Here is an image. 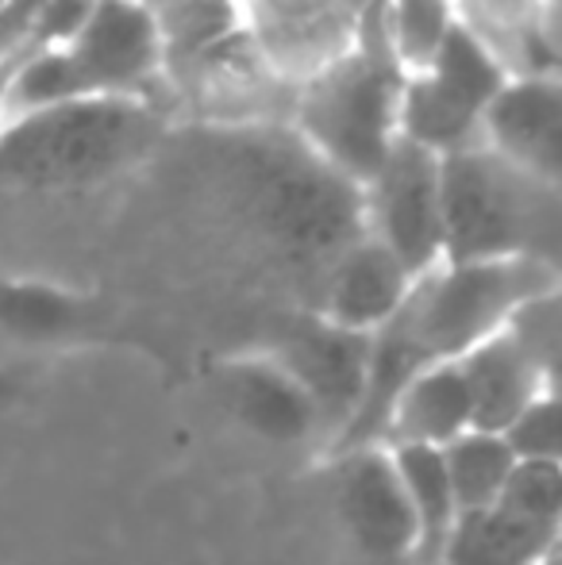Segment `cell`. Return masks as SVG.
<instances>
[{
  "mask_svg": "<svg viewBox=\"0 0 562 565\" xmlns=\"http://www.w3.org/2000/svg\"><path fill=\"white\" fill-rule=\"evenodd\" d=\"M220 147L235 209L289 266L324 274L367 235L362 189L320 162L293 131L266 124L235 127Z\"/></svg>",
  "mask_w": 562,
  "mask_h": 565,
  "instance_id": "cell-1",
  "label": "cell"
},
{
  "mask_svg": "<svg viewBox=\"0 0 562 565\" xmlns=\"http://www.w3.org/2000/svg\"><path fill=\"white\" fill-rule=\"evenodd\" d=\"M397 54L382 0H370L354 43L308 74L293 100V135L351 185H367L397 139L401 85Z\"/></svg>",
  "mask_w": 562,
  "mask_h": 565,
  "instance_id": "cell-2",
  "label": "cell"
},
{
  "mask_svg": "<svg viewBox=\"0 0 562 565\" xmlns=\"http://www.w3.org/2000/svg\"><path fill=\"white\" fill-rule=\"evenodd\" d=\"M166 135L162 105L85 97L0 124V193H70L120 178Z\"/></svg>",
  "mask_w": 562,
  "mask_h": 565,
  "instance_id": "cell-3",
  "label": "cell"
},
{
  "mask_svg": "<svg viewBox=\"0 0 562 565\" xmlns=\"http://www.w3.org/2000/svg\"><path fill=\"white\" fill-rule=\"evenodd\" d=\"M439 185L443 262H555L562 227L559 185L517 170L481 142L443 158Z\"/></svg>",
  "mask_w": 562,
  "mask_h": 565,
  "instance_id": "cell-4",
  "label": "cell"
},
{
  "mask_svg": "<svg viewBox=\"0 0 562 565\" xmlns=\"http://www.w3.org/2000/svg\"><path fill=\"white\" fill-rule=\"evenodd\" d=\"M0 339L43 350L120 347L139 350L166 373H178L173 354L155 335L136 331L124 312L105 297L77 292L54 281L0 274Z\"/></svg>",
  "mask_w": 562,
  "mask_h": 565,
  "instance_id": "cell-5",
  "label": "cell"
},
{
  "mask_svg": "<svg viewBox=\"0 0 562 565\" xmlns=\"http://www.w3.org/2000/svg\"><path fill=\"white\" fill-rule=\"evenodd\" d=\"M439 162V154L397 135L378 173L362 185V227L413 277L443 262Z\"/></svg>",
  "mask_w": 562,
  "mask_h": 565,
  "instance_id": "cell-6",
  "label": "cell"
},
{
  "mask_svg": "<svg viewBox=\"0 0 562 565\" xmlns=\"http://www.w3.org/2000/svg\"><path fill=\"white\" fill-rule=\"evenodd\" d=\"M285 370L293 373L305 388L308 404L316 412V443L324 454L339 443V435L351 427L354 412L367 393V370H370V335L343 331L336 323L320 320L316 312L297 316L285 323L282 339L271 347Z\"/></svg>",
  "mask_w": 562,
  "mask_h": 565,
  "instance_id": "cell-7",
  "label": "cell"
},
{
  "mask_svg": "<svg viewBox=\"0 0 562 565\" xmlns=\"http://www.w3.org/2000/svg\"><path fill=\"white\" fill-rule=\"evenodd\" d=\"M74 58L93 97L150 100L166 74L162 35L147 0H97L85 28L59 46Z\"/></svg>",
  "mask_w": 562,
  "mask_h": 565,
  "instance_id": "cell-8",
  "label": "cell"
},
{
  "mask_svg": "<svg viewBox=\"0 0 562 565\" xmlns=\"http://www.w3.org/2000/svg\"><path fill=\"white\" fill-rule=\"evenodd\" d=\"M336 469V508L351 543L378 565H413L416 523L385 447L347 450Z\"/></svg>",
  "mask_w": 562,
  "mask_h": 565,
  "instance_id": "cell-9",
  "label": "cell"
},
{
  "mask_svg": "<svg viewBox=\"0 0 562 565\" xmlns=\"http://www.w3.org/2000/svg\"><path fill=\"white\" fill-rule=\"evenodd\" d=\"M478 142L517 170L562 185L559 77H509L481 113Z\"/></svg>",
  "mask_w": 562,
  "mask_h": 565,
  "instance_id": "cell-10",
  "label": "cell"
},
{
  "mask_svg": "<svg viewBox=\"0 0 562 565\" xmlns=\"http://www.w3.org/2000/svg\"><path fill=\"white\" fill-rule=\"evenodd\" d=\"M209 385L216 388L235 424H243L258 439L274 443V447L316 439V412L305 388L293 381V373L271 350L212 362Z\"/></svg>",
  "mask_w": 562,
  "mask_h": 565,
  "instance_id": "cell-11",
  "label": "cell"
},
{
  "mask_svg": "<svg viewBox=\"0 0 562 565\" xmlns=\"http://www.w3.org/2000/svg\"><path fill=\"white\" fill-rule=\"evenodd\" d=\"M458 365L470 388L474 431L501 435L528 404L555 393V362L540 354L512 323L458 358Z\"/></svg>",
  "mask_w": 562,
  "mask_h": 565,
  "instance_id": "cell-12",
  "label": "cell"
},
{
  "mask_svg": "<svg viewBox=\"0 0 562 565\" xmlns=\"http://www.w3.org/2000/svg\"><path fill=\"white\" fill-rule=\"evenodd\" d=\"M413 281L416 277L378 238L362 235L320 274V308H316V316L343 331L374 335L405 305Z\"/></svg>",
  "mask_w": 562,
  "mask_h": 565,
  "instance_id": "cell-13",
  "label": "cell"
},
{
  "mask_svg": "<svg viewBox=\"0 0 562 565\" xmlns=\"http://www.w3.org/2000/svg\"><path fill=\"white\" fill-rule=\"evenodd\" d=\"M455 20L494 54L505 77H559L555 0H455Z\"/></svg>",
  "mask_w": 562,
  "mask_h": 565,
  "instance_id": "cell-14",
  "label": "cell"
},
{
  "mask_svg": "<svg viewBox=\"0 0 562 565\" xmlns=\"http://www.w3.org/2000/svg\"><path fill=\"white\" fill-rule=\"evenodd\" d=\"M474 431L470 388L463 365L435 362L416 373L397 396L385 443H416V447H447L458 435Z\"/></svg>",
  "mask_w": 562,
  "mask_h": 565,
  "instance_id": "cell-15",
  "label": "cell"
},
{
  "mask_svg": "<svg viewBox=\"0 0 562 565\" xmlns=\"http://www.w3.org/2000/svg\"><path fill=\"white\" fill-rule=\"evenodd\" d=\"M559 531L494 504L486 512L458 515L435 565H540L559 551Z\"/></svg>",
  "mask_w": 562,
  "mask_h": 565,
  "instance_id": "cell-16",
  "label": "cell"
},
{
  "mask_svg": "<svg viewBox=\"0 0 562 565\" xmlns=\"http://www.w3.org/2000/svg\"><path fill=\"white\" fill-rule=\"evenodd\" d=\"M390 461L401 477L409 512L416 523V554L413 565H435L458 523L455 492L447 481L439 447H416V443H385Z\"/></svg>",
  "mask_w": 562,
  "mask_h": 565,
  "instance_id": "cell-17",
  "label": "cell"
},
{
  "mask_svg": "<svg viewBox=\"0 0 562 565\" xmlns=\"http://www.w3.org/2000/svg\"><path fill=\"white\" fill-rule=\"evenodd\" d=\"M93 97L66 51H20L0 85V124Z\"/></svg>",
  "mask_w": 562,
  "mask_h": 565,
  "instance_id": "cell-18",
  "label": "cell"
},
{
  "mask_svg": "<svg viewBox=\"0 0 562 565\" xmlns=\"http://www.w3.org/2000/svg\"><path fill=\"white\" fill-rule=\"evenodd\" d=\"M416 74H424L427 82H432L447 100H455L458 108H466L470 116H478V124H481L486 105L497 97V89L509 82L505 70L497 66L494 54H489L458 20H455V28L443 35V43L435 46V54L427 58V66L416 70Z\"/></svg>",
  "mask_w": 562,
  "mask_h": 565,
  "instance_id": "cell-19",
  "label": "cell"
},
{
  "mask_svg": "<svg viewBox=\"0 0 562 565\" xmlns=\"http://www.w3.org/2000/svg\"><path fill=\"white\" fill-rule=\"evenodd\" d=\"M439 450H443V466H447L450 492H455L458 515H474L494 508L505 481H509L512 466H517L509 443L494 431H466Z\"/></svg>",
  "mask_w": 562,
  "mask_h": 565,
  "instance_id": "cell-20",
  "label": "cell"
},
{
  "mask_svg": "<svg viewBox=\"0 0 562 565\" xmlns=\"http://www.w3.org/2000/svg\"><path fill=\"white\" fill-rule=\"evenodd\" d=\"M382 8L393 54L405 74L424 70L443 35L455 28V0H382Z\"/></svg>",
  "mask_w": 562,
  "mask_h": 565,
  "instance_id": "cell-21",
  "label": "cell"
},
{
  "mask_svg": "<svg viewBox=\"0 0 562 565\" xmlns=\"http://www.w3.org/2000/svg\"><path fill=\"white\" fill-rule=\"evenodd\" d=\"M497 504L540 527H562V461H517Z\"/></svg>",
  "mask_w": 562,
  "mask_h": 565,
  "instance_id": "cell-22",
  "label": "cell"
},
{
  "mask_svg": "<svg viewBox=\"0 0 562 565\" xmlns=\"http://www.w3.org/2000/svg\"><path fill=\"white\" fill-rule=\"evenodd\" d=\"M517 461H562V419L559 393H543L501 431Z\"/></svg>",
  "mask_w": 562,
  "mask_h": 565,
  "instance_id": "cell-23",
  "label": "cell"
},
{
  "mask_svg": "<svg viewBox=\"0 0 562 565\" xmlns=\"http://www.w3.org/2000/svg\"><path fill=\"white\" fill-rule=\"evenodd\" d=\"M93 4L97 0H43L35 28H31L28 51H59V46H66L85 28Z\"/></svg>",
  "mask_w": 562,
  "mask_h": 565,
  "instance_id": "cell-24",
  "label": "cell"
},
{
  "mask_svg": "<svg viewBox=\"0 0 562 565\" xmlns=\"http://www.w3.org/2000/svg\"><path fill=\"white\" fill-rule=\"evenodd\" d=\"M15 401H23V373L0 365V408H12Z\"/></svg>",
  "mask_w": 562,
  "mask_h": 565,
  "instance_id": "cell-25",
  "label": "cell"
},
{
  "mask_svg": "<svg viewBox=\"0 0 562 565\" xmlns=\"http://www.w3.org/2000/svg\"><path fill=\"white\" fill-rule=\"evenodd\" d=\"M8 62H12V58H4V62H0V85H4V70H8Z\"/></svg>",
  "mask_w": 562,
  "mask_h": 565,
  "instance_id": "cell-26",
  "label": "cell"
}]
</instances>
